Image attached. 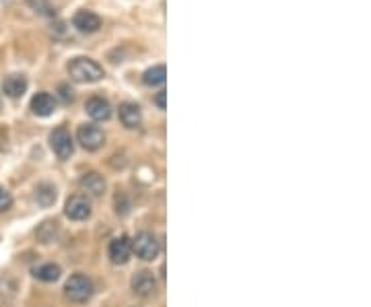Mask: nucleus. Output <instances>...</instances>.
I'll return each instance as SVG.
<instances>
[{
    "label": "nucleus",
    "mask_w": 371,
    "mask_h": 307,
    "mask_svg": "<svg viewBox=\"0 0 371 307\" xmlns=\"http://www.w3.org/2000/svg\"><path fill=\"white\" fill-rule=\"evenodd\" d=\"M13 208V194L4 188H0V213H6Z\"/></svg>",
    "instance_id": "nucleus-20"
},
{
    "label": "nucleus",
    "mask_w": 371,
    "mask_h": 307,
    "mask_svg": "<svg viewBox=\"0 0 371 307\" xmlns=\"http://www.w3.org/2000/svg\"><path fill=\"white\" fill-rule=\"evenodd\" d=\"M0 110H2V99H0Z\"/></svg>",
    "instance_id": "nucleus-23"
},
{
    "label": "nucleus",
    "mask_w": 371,
    "mask_h": 307,
    "mask_svg": "<svg viewBox=\"0 0 371 307\" xmlns=\"http://www.w3.org/2000/svg\"><path fill=\"white\" fill-rule=\"evenodd\" d=\"M132 251L136 254V258L145 260V262H153L159 251H161V244L157 240L155 233L151 231H140L134 240H132Z\"/></svg>",
    "instance_id": "nucleus-3"
},
{
    "label": "nucleus",
    "mask_w": 371,
    "mask_h": 307,
    "mask_svg": "<svg viewBox=\"0 0 371 307\" xmlns=\"http://www.w3.org/2000/svg\"><path fill=\"white\" fill-rule=\"evenodd\" d=\"M68 76L74 83H97L106 76V72H104L101 64H97L91 58L79 56V58H72L68 62Z\"/></svg>",
    "instance_id": "nucleus-1"
},
{
    "label": "nucleus",
    "mask_w": 371,
    "mask_h": 307,
    "mask_svg": "<svg viewBox=\"0 0 371 307\" xmlns=\"http://www.w3.org/2000/svg\"><path fill=\"white\" fill-rule=\"evenodd\" d=\"M27 4L31 6L33 13H38L42 17H54L56 15V8L50 0H27Z\"/></svg>",
    "instance_id": "nucleus-19"
},
{
    "label": "nucleus",
    "mask_w": 371,
    "mask_h": 307,
    "mask_svg": "<svg viewBox=\"0 0 371 307\" xmlns=\"http://www.w3.org/2000/svg\"><path fill=\"white\" fill-rule=\"evenodd\" d=\"M58 91H60V97H62V101H72L74 99V91L68 87V85H58Z\"/></svg>",
    "instance_id": "nucleus-21"
},
{
    "label": "nucleus",
    "mask_w": 371,
    "mask_h": 307,
    "mask_svg": "<svg viewBox=\"0 0 371 307\" xmlns=\"http://www.w3.org/2000/svg\"><path fill=\"white\" fill-rule=\"evenodd\" d=\"M64 215L70 219V221H87L91 217V202L87 196L83 194H74L66 200V206H64Z\"/></svg>",
    "instance_id": "nucleus-6"
},
{
    "label": "nucleus",
    "mask_w": 371,
    "mask_h": 307,
    "mask_svg": "<svg viewBox=\"0 0 371 307\" xmlns=\"http://www.w3.org/2000/svg\"><path fill=\"white\" fill-rule=\"evenodd\" d=\"M167 78V68L165 64H157V66H151L149 70H145L142 74V83L147 87H157V85H163Z\"/></svg>",
    "instance_id": "nucleus-17"
},
{
    "label": "nucleus",
    "mask_w": 371,
    "mask_h": 307,
    "mask_svg": "<svg viewBox=\"0 0 371 307\" xmlns=\"http://www.w3.org/2000/svg\"><path fill=\"white\" fill-rule=\"evenodd\" d=\"M33 198H35V202H38L40 206H44V208L52 206V204L56 202V198H58V194H56V185L48 184V182L35 185Z\"/></svg>",
    "instance_id": "nucleus-15"
},
{
    "label": "nucleus",
    "mask_w": 371,
    "mask_h": 307,
    "mask_svg": "<svg viewBox=\"0 0 371 307\" xmlns=\"http://www.w3.org/2000/svg\"><path fill=\"white\" fill-rule=\"evenodd\" d=\"M31 112L38 118H48L56 112V99L50 93H38L31 99Z\"/></svg>",
    "instance_id": "nucleus-12"
},
{
    "label": "nucleus",
    "mask_w": 371,
    "mask_h": 307,
    "mask_svg": "<svg viewBox=\"0 0 371 307\" xmlns=\"http://www.w3.org/2000/svg\"><path fill=\"white\" fill-rule=\"evenodd\" d=\"M72 25L76 31L81 33H95L101 29V17L93 10H79L74 17H72Z\"/></svg>",
    "instance_id": "nucleus-8"
},
{
    "label": "nucleus",
    "mask_w": 371,
    "mask_h": 307,
    "mask_svg": "<svg viewBox=\"0 0 371 307\" xmlns=\"http://www.w3.org/2000/svg\"><path fill=\"white\" fill-rule=\"evenodd\" d=\"M27 87H29V81H27L25 74H8V76L2 81V91H4V95L10 97V99L23 97V93L27 91Z\"/></svg>",
    "instance_id": "nucleus-10"
},
{
    "label": "nucleus",
    "mask_w": 371,
    "mask_h": 307,
    "mask_svg": "<svg viewBox=\"0 0 371 307\" xmlns=\"http://www.w3.org/2000/svg\"><path fill=\"white\" fill-rule=\"evenodd\" d=\"M64 295L72 301V304H87L93 295V283L87 274L76 272L72 274L66 285H64Z\"/></svg>",
    "instance_id": "nucleus-2"
},
{
    "label": "nucleus",
    "mask_w": 371,
    "mask_h": 307,
    "mask_svg": "<svg viewBox=\"0 0 371 307\" xmlns=\"http://www.w3.org/2000/svg\"><path fill=\"white\" fill-rule=\"evenodd\" d=\"M165 97H167V91H159L157 95H155V106L159 108V110H165Z\"/></svg>",
    "instance_id": "nucleus-22"
},
{
    "label": "nucleus",
    "mask_w": 371,
    "mask_h": 307,
    "mask_svg": "<svg viewBox=\"0 0 371 307\" xmlns=\"http://www.w3.org/2000/svg\"><path fill=\"white\" fill-rule=\"evenodd\" d=\"M118 114H120V122H122L126 128H130V130L138 128L140 122H142V112H140V108H138L136 103H132V101L122 103L120 110H118Z\"/></svg>",
    "instance_id": "nucleus-14"
},
{
    "label": "nucleus",
    "mask_w": 371,
    "mask_h": 307,
    "mask_svg": "<svg viewBox=\"0 0 371 307\" xmlns=\"http://www.w3.org/2000/svg\"><path fill=\"white\" fill-rule=\"evenodd\" d=\"M130 254H132V242L126 238V235H120V238H114L110 242V260L114 264H126L130 260Z\"/></svg>",
    "instance_id": "nucleus-11"
},
{
    "label": "nucleus",
    "mask_w": 371,
    "mask_h": 307,
    "mask_svg": "<svg viewBox=\"0 0 371 307\" xmlns=\"http://www.w3.org/2000/svg\"><path fill=\"white\" fill-rule=\"evenodd\" d=\"M130 287L134 291V295L138 297H153L157 293V281L153 276V272L149 270H140L130 279Z\"/></svg>",
    "instance_id": "nucleus-7"
},
{
    "label": "nucleus",
    "mask_w": 371,
    "mask_h": 307,
    "mask_svg": "<svg viewBox=\"0 0 371 307\" xmlns=\"http://www.w3.org/2000/svg\"><path fill=\"white\" fill-rule=\"evenodd\" d=\"M56 233H58V223L56 221H46L38 229V238H40L42 244H52L56 240Z\"/></svg>",
    "instance_id": "nucleus-18"
},
{
    "label": "nucleus",
    "mask_w": 371,
    "mask_h": 307,
    "mask_svg": "<svg viewBox=\"0 0 371 307\" xmlns=\"http://www.w3.org/2000/svg\"><path fill=\"white\" fill-rule=\"evenodd\" d=\"M60 274L62 268L58 264H54V262L42 264V266H38V268L33 270V276H35L38 281H42V283H56V281L60 279Z\"/></svg>",
    "instance_id": "nucleus-16"
},
{
    "label": "nucleus",
    "mask_w": 371,
    "mask_h": 307,
    "mask_svg": "<svg viewBox=\"0 0 371 307\" xmlns=\"http://www.w3.org/2000/svg\"><path fill=\"white\" fill-rule=\"evenodd\" d=\"M76 140L81 142V147H83L85 151H97V149L104 147L106 134H104V130H101L99 126H95V124H83V126H79V130H76Z\"/></svg>",
    "instance_id": "nucleus-5"
},
{
    "label": "nucleus",
    "mask_w": 371,
    "mask_h": 307,
    "mask_svg": "<svg viewBox=\"0 0 371 307\" xmlns=\"http://www.w3.org/2000/svg\"><path fill=\"white\" fill-rule=\"evenodd\" d=\"M85 112H87V116H89L91 120H95V122H106V120L112 118V106H110V101L104 99V97H99V95L87 99Z\"/></svg>",
    "instance_id": "nucleus-9"
},
{
    "label": "nucleus",
    "mask_w": 371,
    "mask_h": 307,
    "mask_svg": "<svg viewBox=\"0 0 371 307\" xmlns=\"http://www.w3.org/2000/svg\"><path fill=\"white\" fill-rule=\"evenodd\" d=\"M50 147L54 151V155L60 159V161H66L70 159V155L74 153V142H72V136L70 132L64 128V126H58L50 132Z\"/></svg>",
    "instance_id": "nucleus-4"
},
{
    "label": "nucleus",
    "mask_w": 371,
    "mask_h": 307,
    "mask_svg": "<svg viewBox=\"0 0 371 307\" xmlns=\"http://www.w3.org/2000/svg\"><path fill=\"white\" fill-rule=\"evenodd\" d=\"M81 188L89 194V196H104V192H106V180H104V176L101 174H97V172H87V174H83V178H81Z\"/></svg>",
    "instance_id": "nucleus-13"
}]
</instances>
